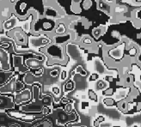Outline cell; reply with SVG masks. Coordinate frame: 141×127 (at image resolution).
Masks as SVG:
<instances>
[{
  "label": "cell",
  "instance_id": "1",
  "mask_svg": "<svg viewBox=\"0 0 141 127\" xmlns=\"http://www.w3.org/2000/svg\"><path fill=\"white\" fill-rule=\"evenodd\" d=\"M17 89H19V88L17 87V83L16 82V78H13L10 82L0 88V93H2V94L14 93Z\"/></svg>",
  "mask_w": 141,
  "mask_h": 127
},
{
  "label": "cell",
  "instance_id": "2",
  "mask_svg": "<svg viewBox=\"0 0 141 127\" xmlns=\"http://www.w3.org/2000/svg\"><path fill=\"white\" fill-rule=\"evenodd\" d=\"M30 97H31V94H30L29 90H28V89L23 90V92L19 93V94H17V95L15 96V102L17 104L23 103V102L29 100Z\"/></svg>",
  "mask_w": 141,
  "mask_h": 127
},
{
  "label": "cell",
  "instance_id": "3",
  "mask_svg": "<svg viewBox=\"0 0 141 127\" xmlns=\"http://www.w3.org/2000/svg\"><path fill=\"white\" fill-rule=\"evenodd\" d=\"M9 115L15 118H18V119H21L22 121L24 122H32L35 119V117L31 115H25L23 113H19V112H9Z\"/></svg>",
  "mask_w": 141,
  "mask_h": 127
},
{
  "label": "cell",
  "instance_id": "4",
  "mask_svg": "<svg viewBox=\"0 0 141 127\" xmlns=\"http://www.w3.org/2000/svg\"><path fill=\"white\" fill-rule=\"evenodd\" d=\"M52 124L48 120H44L42 123H39L38 124H36L35 126L34 127H51Z\"/></svg>",
  "mask_w": 141,
  "mask_h": 127
},
{
  "label": "cell",
  "instance_id": "5",
  "mask_svg": "<svg viewBox=\"0 0 141 127\" xmlns=\"http://www.w3.org/2000/svg\"><path fill=\"white\" fill-rule=\"evenodd\" d=\"M89 95H90V98L91 99V100H97V96H96L95 92H93L92 90H90V91H89Z\"/></svg>",
  "mask_w": 141,
  "mask_h": 127
},
{
  "label": "cell",
  "instance_id": "6",
  "mask_svg": "<svg viewBox=\"0 0 141 127\" xmlns=\"http://www.w3.org/2000/svg\"><path fill=\"white\" fill-rule=\"evenodd\" d=\"M103 102L105 103L106 105H108V106H111V105L114 104V100L113 99H110V98H108V99H105V100H103Z\"/></svg>",
  "mask_w": 141,
  "mask_h": 127
},
{
  "label": "cell",
  "instance_id": "7",
  "mask_svg": "<svg viewBox=\"0 0 141 127\" xmlns=\"http://www.w3.org/2000/svg\"><path fill=\"white\" fill-rule=\"evenodd\" d=\"M119 108H120V109L121 110V111H123V112H125L126 108H127V103H126V101L122 102V103L120 104V107H119Z\"/></svg>",
  "mask_w": 141,
  "mask_h": 127
},
{
  "label": "cell",
  "instance_id": "8",
  "mask_svg": "<svg viewBox=\"0 0 141 127\" xmlns=\"http://www.w3.org/2000/svg\"><path fill=\"white\" fill-rule=\"evenodd\" d=\"M104 94H113V89L112 88H109V89L106 90V91H104L103 93Z\"/></svg>",
  "mask_w": 141,
  "mask_h": 127
},
{
  "label": "cell",
  "instance_id": "9",
  "mask_svg": "<svg viewBox=\"0 0 141 127\" xmlns=\"http://www.w3.org/2000/svg\"><path fill=\"white\" fill-rule=\"evenodd\" d=\"M100 124H101V123L98 121L97 119H96V120H95L93 125H94V127H99V126H100Z\"/></svg>",
  "mask_w": 141,
  "mask_h": 127
},
{
  "label": "cell",
  "instance_id": "10",
  "mask_svg": "<svg viewBox=\"0 0 141 127\" xmlns=\"http://www.w3.org/2000/svg\"><path fill=\"white\" fill-rule=\"evenodd\" d=\"M49 112V109L47 107H44L43 108V114L44 115H47V114Z\"/></svg>",
  "mask_w": 141,
  "mask_h": 127
},
{
  "label": "cell",
  "instance_id": "11",
  "mask_svg": "<svg viewBox=\"0 0 141 127\" xmlns=\"http://www.w3.org/2000/svg\"><path fill=\"white\" fill-rule=\"evenodd\" d=\"M53 91L55 94H59V89L58 88H53Z\"/></svg>",
  "mask_w": 141,
  "mask_h": 127
},
{
  "label": "cell",
  "instance_id": "12",
  "mask_svg": "<svg viewBox=\"0 0 141 127\" xmlns=\"http://www.w3.org/2000/svg\"><path fill=\"white\" fill-rule=\"evenodd\" d=\"M51 76H58V70H53V71L51 72Z\"/></svg>",
  "mask_w": 141,
  "mask_h": 127
},
{
  "label": "cell",
  "instance_id": "13",
  "mask_svg": "<svg viewBox=\"0 0 141 127\" xmlns=\"http://www.w3.org/2000/svg\"><path fill=\"white\" fill-rule=\"evenodd\" d=\"M104 119H105V118H104L103 116H100V117H98V118H97V120H98V121H99L100 123H102V122H103Z\"/></svg>",
  "mask_w": 141,
  "mask_h": 127
},
{
  "label": "cell",
  "instance_id": "14",
  "mask_svg": "<svg viewBox=\"0 0 141 127\" xmlns=\"http://www.w3.org/2000/svg\"><path fill=\"white\" fill-rule=\"evenodd\" d=\"M66 111H67V112H70L72 111V105H67L66 106Z\"/></svg>",
  "mask_w": 141,
  "mask_h": 127
},
{
  "label": "cell",
  "instance_id": "15",
  "mask_svg": "<svg viewBox=\"0 0 141 127\" xmlns=\"http://www.w3.org/2000/svg\"><path fill=\"white\" fill-rule=\"evenodd\" d=\"M97 77H98L97 75H92V76H91V78H90V80H92V79L95 80V79H96Z\"/></svg>",
  "mask_w": 141,
  "mask_h": 127
},
{
  "label": "cell",
  "instance_id": "16",
  "mask_svg": "<svg viewBox=\"0 0 141 127\" xmlns=\"http://www.w3.org/2000/svg\"><path fill=\"white\" fill-rule=\"evenodd\" d=\"M65 76H66V73H65V71H63V75H62L61 78H62V79H65Z\"/></svg>",
  "mask_w": 141,
  "mask_h": 127
},
{
  "label": "cell",
  "instance_id": "17",
  "mask_svg": "<svg viewBox=\"0 0 141 127\" xmlns=\"http://www.w3.org/2000/svg\"><path fill=\"white\" fill-rule=\"evenodd\" d=\"M11 127H19V125H17V124H14V125H11Z\"/></svg>",
  "mask_w": 141,
  "mask_h": 127
},
{
  "label": "cell",
  "instance_id": "18",
  "mask_svg": "<svg viewBox=\"0 0 141 127\" xmlns=\"http://www.w3.org/2000/svg\"><path fill=\"white\" fill-rule=\"evenodd\" d=\"M11 2H15V0H11Z\"/></svg>",
  "mask_w": 141,
  "mask_h": 127
},
{
  "label": "cell",
  "instance_id": "19",
  "mask_svg": "<svg viewBox=\"0 0 141 127\" xmlns=\"http://www.w3.org/2000/svg\"><path fill=\"white\" fill-rule=\"evenodd\" d=\"M113 127H120V126H113Z\"/></svg>",
  "mask_w": 141,
  "mask_h": 127
},
{
  "label": "cell",
  "instance_id": "20",
  "mask_svg": "<svg viewBox=\"0 0 141 127\" xmlns=\"http://www.w3.org/2000/svg\"><path fill=\"white\" fill-rule=\"evenodd\" d=\"M0 28H1V23H0Z\"/></svg>",
  "mask_w": 141,
  "mask_h": 127
}]
</instances>
